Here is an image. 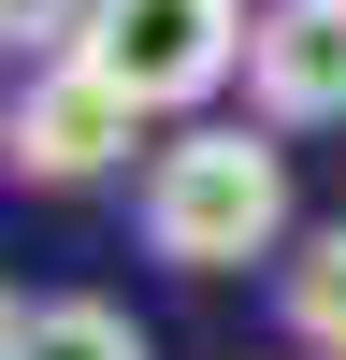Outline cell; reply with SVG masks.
Wrapping results in <instances>:
<instances>
[{
  "mask_svg": "<svg viewBox=\"0 0 346 360\" xmlns=\"http://www.w3.org/2000/svg\"><path fill=\"white\" fill-rule=\"evenodd\" d=\"M245 101H260V130H332L346 115V0H260Z\"/></svg>",
  "mask_w": 346,
  "mask_h": 360,
  "instance_id": "277c9868",
  "label": "cell"
},
{
  "mask_svg": "<svg viewBox=\"0 0 346 360\" xmlns=\"http://www.w3.org/2000/svg\"><path fill=\"white\" fill-rule=\"evenodd\" d=\"M86 0H0V58H72Z\"/></svg>",
  "mask_w": 346,
  "mask_h": 360,
  "instance_id": "52a82bcc",
  "label": "cell"
},
{
  "mask_svg": "<svg viewBox=\"0 0 346 360\" xmlns=\"http://www.w3.org/2000/svg\"><path fill=\"white\" fill-rule=\"evenodd\" d=\"M144 259H173V274H245V259L288 245V144L260 130H173L159 159H144Z\"/></svg>",
  "mask_w": 346,
  "mask_h": 360,
  "instance_id": "6da1fadb",
  "label": "cell"
},
{
  "mask_svg": "<svg viewBox=\"0 0 346 360\" xmlns=\"http://www.w3.org/2000/svg\"><path fill=\"white\" fill-rule=\"evenodd\" d=\"M288 332H303L317 360H346V217L317 231L303 259H288Z\"/></svg>",
  "mask_w": 346,
  "mask_h": 360,
  "instance_id": "8992f818",
  "label": "cell"
},
{
  "mask_svg": "<svg viewBox=\"0 0 346 360\" xmlns=\"http://www.w3.org/2000/svg\"><path fill=\"white\" fill-rule=\"evenodd\" d=\"M15 360H159V346L130 332V303H29Z\"/></svg>",
  "mask_w": 346,
  "mask_h": 360,
  "instance_id": "5b68a950",
  "label": "cell"
},
{
  "mask_svg": "<svg viewBox=\"0 0 346 360\" xmlns=\"http://www.w3.org/2000/svg\"><path fill=\"white\" fill-rule=\"evenodd\" d=\"M130 130H144L130 86H101L86 58H44V72L15 86V115H0V159H15L29 188H86L101 159H130Z\"/></svg>",
  "mask_w": 346,
  "mask_h": 360,
  "instance_id": "3957f363",
  "label": "cell"
},
{
  "mask_svg": "<svg viewBox=\"0 0 346 360\" xmlns=\"http://www.w3.org/2000/svg\"><path fill=\"white\" fill-rule=\"evenodd\" d=\"M245 0H86V29H72V58L101 86H130L144 115H173V101H202V86H231L245 72Z\"/></svg>",
  "mask_w": 346,
  "mask_h": 360,
  "instance_id": "7a4b0ae2",
  "label": "cell"
}]
</instances>
